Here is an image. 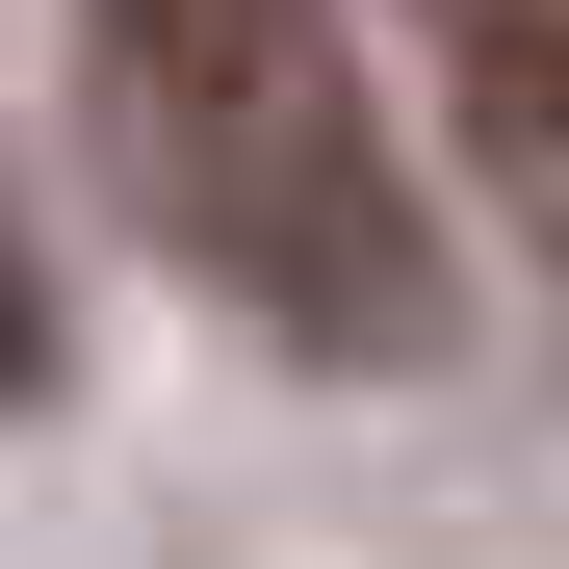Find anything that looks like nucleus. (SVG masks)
<instances>
[{
  "label": "nucleus",
  "mask_w": 569,
  "mask_h": 569,
  "mask_svg": "<svg viewBox=\"0 0 569 569\" xmlns=\"http://www.w3.org/2000/svg\"><path fill=\"white\" fill-rule=\"evenodd\" d=\"M130 208L233 284L284 362H440V208L362 104L337 0H78Z\"/></svg>",
  "instance_id": "nucleus-1"
},
{
  "label": "nucleus",
  "mask_w": 569,
  "mask_h": 569,
  "mask_svg": "<svg viewBox=\"0 0 569 569\" xmlns=\"http://www.w3.org/2000/svg\"><path fill=\"white\" fill-rule=\"evenodd\" d=\"M466 130H492L518 208L569 233V0H466Z\"/></svg>",
  "instance_id": "nucleus-2"
}]
</instances>
